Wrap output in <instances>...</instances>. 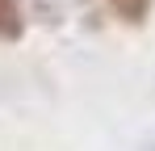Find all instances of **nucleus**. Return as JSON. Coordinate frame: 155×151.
<instances>
[{"mask_svg":"<svg viewBox=\"0 0 155 151\" xmlns=\"http://www.w3.org/2000/svg\"><path fill=\"white\" fill-rule=\"evenodd\" d=\"M25 38V8L21 0H0V42H21Z\"/></svg>","mask_w":155,"mask_h":151,"instance_id":"1","label":"nucleus"},{"mask_svg":"<svg viewBox=\"0 0 155 151\" xmlns=\"http://www.w3.org/2000/svg\"><path fill=\"white\" fill-rule=\"evenodd\" d=\"M109 8H113L126 25H143L147 13H151V0H109Z\"/></svg>","mask_w":155,"mask_h":151,"instance_id":"2","label":"nucleus"}]
</instances>
